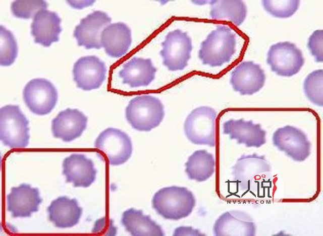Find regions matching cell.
Masks as SVG:
<instances>
[{
    "mask_svg": "<svg viewBox=\"0 0 323 236\" xmlns=\"http://www.w3.org/2000/svg\"><path fill=\"white\" fill-rule=\"evenodd\" d=\"M235 33L225 25H218L202 41L198 56L203 65L220 67L229 62L236 51Z\"/></svg>",
    "mask_w": 323,
    "mask_h": 236,
    "instance_id": "cell-1",
    "label": "cell"
},
{
    "mask_svg": "<svg viewBox=\"0 0 323 236\" xmlns=\"http://www.w3.org/2000/svg\"><path fill=\"white\" fill-rule=\"evenodd\" d=\"M193 193L185 187L171 186L160 189L152 199L156 212L167 219L179 220L189 216L195 207Z\"/></svg>",
    "mask_w": 323,
    "mask_h": 236,
    "instance_id": "cell-2",
    "label": "cell"
},
{
    "mask_svg": "<svg viewBox=\"0 0 323 236\" xmlns=\"http://www.w3.org/2000/svg\"><path fill=\"white\" fill-rule=\"evenodd\" d=\"M127 121L134 129L149 131L158 126L165 116L164 106L157 98L149 95L136 96L125 109Z\"/></svg>",
    "mask_w": 323,
    "mask_h": 236,
    "instance_id": "cell-3",
    "label": "cell"
},
{
    "mask_svg": "<svg viewBox=\"0 0 323 236\" xmlns=\"http://www.w3.org/2000/svg\"><path fill=\"white\" fill-rule=\"evenodd\" d=\"M29 121L17 105L0 109V139L11 148H23L29 144Z\"/></svg>",
    "mask_w": 323,
    "mask_h": 236,
    "instance_id": "cell-4",
    "label": "cell"
},
{
    "mask_svg": "<svg viewBox=\"0 0 323 236\" xmlns=\"http://www.w3.org/2000/svg\"><path fill=\"white\" fill-rule=\"evenodd\" d=\"M94 147L100 157L112 165L126 162L132 153L131 138L122 131L109 128L101 132L96 139Z\"/></svg>",
    "mask_w": 323,
    "mask_h": 236,
    "instance_id": "cell-5",
    "label": "cell"
},
{
    "mask_svg": "<svg viewBox=\"0 0 323 236\" xmlns=\"http://www.w3.org/2000/svg\"><path fill=\"white\" fill-rule=\"evenodd\" d=\"M216 116L215 110L209 106H202L192 110L184 124L188 139L194 144L214 146Z\"/></svg>",
    "mask_w": 323,
    "mask_h": 236,
    "instance_id": "cell-6",
    "label": "cell"
},
{
    "mask_svg": "<svg viewBox=\"0 0 323 236\" xmlns=\"http://www.w3.org/2000/svg\"><path fill=\"white\" fill-rule=\"evenodd\" d=\"M266 63L272 72L282 77L297 74L304 64L302 51L289 41L272 45L267 54Z\"/></svg>",
    "mask_w": 323,
    "mask_h": 236,
    "instance_id": "cell-7",
    "label": "cell"
},
{
    "mask_svg": "<svg viewBox=\"0 0 323 236\" xmlns=\"http://www.w3.org/2000/svg\"><path fill=\"white\" fill-rule=\"evenodd\" d=\"M161 44L163 48L159 54L163 65L169 70H182L188 65L193 47L191 39L187 32L179 29L170 31Z\"/></svg>",
    "mask_w": 323,
    "mask_h": 236,
    "instance_id": "cell-8",
    "label": "cell"
},
{
    "mask_svg": "<svg viewBox=\"0 0 323 236\" xmlns=\"http://www.w3.org/2000/svg\"><path fill=\"white\" fill-rule=\"evenodd\" d=\"M24 102L33 113L43 115L50 113L58 101V91L54 85L43 78L33 79L23 91Z\"/></svg>",
    "mask_w": 323,
    "mask_h": 236,
    "instance_id": "cell-9",
    "label": "cell"
},
{
    "mask_svg": "<svg viewBox=\"0 0 323 236\" xmlns=\"http://www.w3.org/2000/svg\"><path fill=\"white\" fill-rule=\"evenodd\" d=\"M233 180L242 191H250L258 179L271 171V165L264 155L256 153L243 154L232 167Z\"/></svg>",
    "mask_w": 323,
    "mask_h": 236,
    "instance_id": "cell-10",
    "label": "cell"
},
{
    "mask_svg": "<svg viewBox=\"0 0 323 236\" xmlns=\"http://www.w3.org/2000/svg\"><path fill=\"white\" fill-rule=\"evenodd\" d=\"M273 145L295 161H304L310 154L311 143L301 130L287 125L275 131Z\"/></svg>",
    "mask_w": 323,
    "mask_h": 236,
    "instance_id": "cell-11",
    "label": "cell"
},
{
    "mask_svg": "<svg viewBox=\"0 0 323 236\" xmlns=\"http://www.w3.org/2000/svg\"><path fill=\"white\" fill-rule=\"evenodd\" d=\"M103 62L95 55L83 56L74 64L73 74L77 87L89 91L99 88L106 77Z\"/></svg>",
    "mask_w": 323,
    "mask_h": 236,
    "instance_id": "cell-12",
    "label": "cell"
},
{
    "mask_svg": "<svg viewBox=\"0 0 323 236\" xmlns=\"http://www.w3.org/2000/svg\"><path fill=\"white\" fill-rule=\"evenodd\" d=\"M111 21L106 13L100 11H95L82 19L73 33L78 45L88 49L101 48L102 31Z\"/></svg>",
    "mask_w": 323,
    "mask_h": 236,
    "instance_id": "cell-13",
    "label": "cell"
},
{
    "mask_svg": "<svg viewBox=\"0 0 323 236\" xmlns=\"http://www.w3.org/2000/svg\"><path fill=\"white\" fill-rule=\"evenodd\" d=\"M265 74L258 64L252 61H244L232 72L230 84L235 91L242 95H251L263 86Z\"/></svg>",
    "mask_w": 323,
    "mask_h": 236,
    "instance_id": "cell-14",
    "label": "cell"
},
{
    "mask_svg": "<svg viewBox=\"0 0 323 236\" xmlns=\"http://www.w3.org/2000/svg\"><path fill=\"white\" fill-rule=\"evenodd\" d=\"M7 201L8 210L11 213L13 218L27 217L38 211L42 199L37 188L22 184L11 188L7 196Z\"/></svg>",
    "mask_w": 323,
    "mask_h": 236,
    "instance_id": "cell-15",
    "label": "cell"
},
{
    "mask_svg": "<svg viewBox=\"0 0 323 236\" xmlns=\"http://www.w3.org/2000/svg\"><path fill=\"white\" fill-rule=\"evenodd\" d=\"M223 129L224 134L228 135L230 139H235L238 144H244L247 147L259 148L266 142V131L260 124H254L252 120L231 119L223 124Z\"/></svg>",
    "mask_w": 323,
    "mask_h": 236,
    "instance_id": "cell-16",
    "label": "cell"
},
{
    "mask_svg": "<svg viewBox=\"0 0 323 236\" xmlns=\"http://www.w3.org/2000/svg\"><path fill=\"white\" fill-rule=\"evenodd\" d=\"M213 232L216 236H253L256 233V226L252 218L245 212L230 210L216 220Z\"/></svg>",
    "mask_w": 323,
    "mask_h": 236,
    "instance_id": "cell-17",
    "label": "cell"
},
{
    "mask_svg": "<svg viewBox=\"0 0 323 236\" xmlns=\"http://www.w3.org/2000/svg\"><path fill=\"white\" fill-rule=\"evenodd\" d=\"M87 116L78 109L68 108L52 120L53 136L64 142H71L82 135L87 127Z\"/></svg>",
    "mask_w": 323,
    "mask_h": 236,
    "instance_id": "cell-18",
    "label": "cell"
},
{
    "mask_svg": "<svg viewBox=\"0 0 323 236\" xmlns=\"http://www.w3.org/2000/svg\"><path fill=\"white\" fill-rule=\"evenodd\" d=\"M97 171L91 159L82 154H72L63 162V174L66 182L72 183L75 187L86 188L96 179Z\"/></svg>",
    "mask_w": 323,
    "mask_h": 236,
    "instance_id": "cell-19",
    "label": "cell"
},
{
    "mask_svg": "<svg viewBox=\"0 0 323 236\" xmlns=\"http://www.w3.org/2000/svg\"><path fill=\"white\" fill-rule=\"evenodd\" d=\"M61 19L55 12L43 9L37 12L31 24V34L34 42L45 47L59 40V34L62 30Z\"/></svg>",
    "mask_w": 323,
    "mask_h": 236,
    "instance_id": "cell-20",
    "label": "cell"
},
{
    "mask_svg": "<svg viewBox=\"0 0 323 236\" xmlns=\"http://www.w3.org/2000/svg\"><path fill=\"white\" fill-rule=\"evenodd\" d=\"M132 43L131 31L122 22L111 24L105 27L101 35V44L106 53L112 57L125 55Z\"/></svg>",
    "mask_w": 323,
    "mask_h": 236,
    "instance_id": "cell-21",
    "label": "cell"
},
{
    "mask_svg": "<svg viewBox=\"0 0 323 236\" xmlns=\"http://www.w3.org/2000/svg\"><path fill=\"white\" fill-rule=\"evenodd\" d=\"M156 71L150 58L134 57L123 65L119 76L123 84L132 88L147 86L154 79Z\"/></svg>",
    "mask_w": 323,
    "mask_h": 236,
    "instance_id": "cell-22",
    "label": "cell"
},
{
    "mask_svg": "<svg viewBox=\"0 0 323 236\" xmlns=\"http://www.w3.org/2000/svg\"><path fill=\"white\" fill-rule=\"evenodd\" d=\"M49 220L60 228L72 227L77 224L81 216L82 208L75 198L59 197L47 207Z\"/></svg>",
    "mask_w": 323,
    "mask_h": 236,
    "instance_id": "cell-23",
    "label": "cell"
},
{
    "mask_svg": "<svg viewBox=\"0 0 323 236\" xmlns=\"http://www.w3.org/2000/svg\"><path fill=\"white\" fill-rule=\"evenodd\" d=\"M121 222L126 230L132 235H165L161 226L152 220L149 215H144L141 210L131 208L125 211Z\"/></svg>",
    "mask_w": 323,
    "mask_h": 236,
    "instance_id": "cell-24",
    "label": "cell"
},
{
    "mask_svg": "<svg viewBox=\"0 0 323 236\" xmlns=\"http://www.w3.org/2000/svg\"><path fill=\"white\" fill-rule=\"evenodd\" d=\"M185 166L190 180L201 182L208 180L214 172L215 160L213 155L206 150H198L188 157Z\"/></svg>",
    "mask_w": 323,
    "mask_h": 236,
    "instance_id": "cell-25",
    "label": "cell"
},
{
    "mask_svg": "<svg viewBox=\"0 0 323 236\" xmlns=\"http://www.w3.org/2000/svg\"><path fill=\"white\" fill-rule=\"evenodd\" d=\"M211 19H228L236 26L241 25L247 15V7L242 1H211L209 2Z\"/></svg>",
    "mask_w": 323,
    "mask_h": 236,
    "instance_id": "cell-26",
    "label": "cell"
},
{
    "mask_svg": "<svg viewBox=\"0 0 323 236\" xmlns=\"http://www.w3.org/2000/svg\"><path fill=\"white\" fill-rule=\"evenodd\" d=\"M303 90L306 97L312 103L323 106V70L313 71L305 79Z\"/></svg>",
    "mask_w": 323,
    "mask_h": 236,
    "instance_id": "cell-27",
    "label": "cell"
},
{
    "mask_svg": "<svg viewBox=\"0 0 323 236\" xmlns=\"http://www.w3.org/2000/svg\"><path fill=\"white\" fill-rule=\"evenodd\" d=\"M18 54V45L13 33L3 25L0 26V65L11 66Z\"/></svg>",
    "mask_w": 323,
    "mask_h": 236,
    "instance_id": "cell-28",
    "label": "cell"
},
{
    "mask_svg": "<svg viewBox=\"0 0 323 236\" xmlns=\"http://www.w3.org/2000/svg\"><path fill=\"white\" fill-rule=\"evenodd\" d=\"M264 10L276 18L292 16L298 10L300 1H265L261 2Z\"/></svg>",
    "mask_w": 323,
    "mask_h": 236,
    "instance_id": "cell-29",
    "label": "cell"
},
{
    "mask_svg": "<svg viewBox=\"0 0 323 236\" xmlns=\"http://www.w3.org/2000/svg\"><path fill=\"white\" fill-rule=\"evenodd\" d=\"M47 4L44 1H15L11 6L14 16L25 19L32 18L41 10L46 9Z\"/></svg>",
    "mask_w": 323,
    "mask_h": 236,
    "instance_id": "cell-30",
    "label": "cell"
},
{
    "mask_svg": "<svg viewBox=\"0 0 323 236\" xmlns=\"http://www.w3.org/2000/svg\"><path fill=\"white\" fill-rule=\"evenodd\" d=\"M307 46L317 63L323 62V30L314 31L308 38Z\"/></svg>",
    "mask_w": 323,
    "mask_h": 236,
    "instance_id": "cell-31",
    "label": "cell"
},
{
    "mask_svg": "<svg viewBox=\"0 0 323 236\" xmlns=\"http://www.w3.org/2000/svg\"><path fill=\"white\" fill-rule=\"evenodd\" d=\"M186 231H181L176 230L174 231V235H204L200 233L199 230L193 229L191 227H186Z\"/></svg>",
    "mask_w": 323,
    "mask_h": 236,
    "instance_id": "cell-32",
    "label": "cell"
}]
</instances>
